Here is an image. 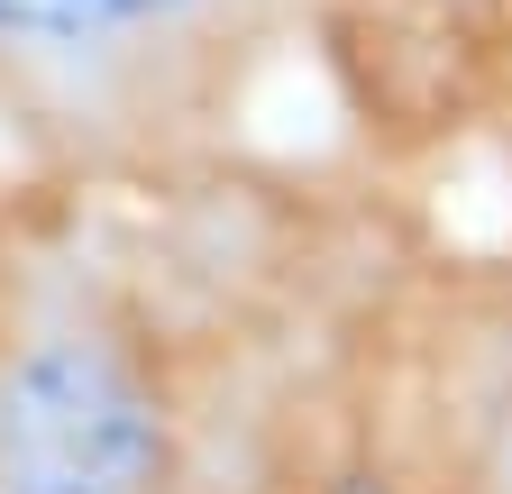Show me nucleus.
Returning a JSON list of instances; mask_svg holds the SVG:
<instances>
[{
    "mask_svg": "<svg viewBox=\"0 0 512 494\" xmlns=\"http://www.w3.org/2000/svg\"><path fill=\"white\" fill-rule=\"evenodd\" d=\"M448 211L339 138L0 156V494H375Z\"/></svg>",
    "mask_w": 512,
    "mask_h": 494,
    "instance_id": "f257e3e1",
    "label": "nucleus"
},
{
    "mask_svg": "<svg viewBox=\"0 0 512 494\" xmlns=\"http://www.w3.org/2000/svg\"><path fill=\"white\" fill-rule=\"evenodd\" d=\"M311 0H0V156L119 165L256 138Z\"/></svg>",
    "mask_w": 512,
    "mask_h": 494,
    "instance_id": "f03ea898",
    "label": "nucleus"
},
{
    "mask_svg": "<svg viewBox=\"0 0 512 494\" xmlns=\"http://www.w3.org/2000/svg\"><path fill=\"white\" fill-rule=\"evenodd\" d=\"M302 65L348 156L439 193L512 110V0H311Z\"/></svg>",
    "mask_w": 512,
    "mask_h": 494,
    "instance_id": "7ed1b4c3",
    "label": "nucleus"
},
{
    "mask_svg": "<svg viewBox=\"0 0 512 494\" xmlns=\"http://www.w3.org/2000/svg\"><path fill=\"white\" fill-rule=\"evenodd\" d=\"M375 494H512V238H439L375 421Z\"/></svg>",
    "mask_w": 512,
    "mask_h": 494,
    "instance_id": "20e7f679",
    "label": "nucleus"
},
{
    "mask_svg": "<svg viewBox=\"0 0 512 494\" xmlns=\"http://www.w3.org/2000/svg\"><path fill=\"white\" fill-rule=\"evenodd\" d=\"M485 174H494V193H503V229H494V238H512V110H503V129H494V147H485Z\"/></svg>",
    "mask_w": 512,
    "mask_h": 494,
    "instance_id": "39448f33",
    "label": "nucleus"
}]
</instances>
